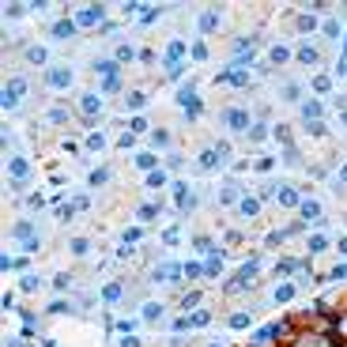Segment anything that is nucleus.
<instances>
[{
	"label": "nucleus",
	"instance_id": "nucleus-17",
	"mask_svg": "<svg viewBox=\"0 0 347 347\" xmlns=\"http://www.w3.org/2000/svg\"><path fill=\"white\" fill-rule=\"evenodd\" d=\"M215 27H219V15H215V12H204V19H200V31L208 34V31H215Z\"/></svg>",
	"mask_w": 347,
	"mask_h": 347
},
{
	"label": "nucleus",
	"instance_id": "nucleus-11",
	"mask_svg": "<svg viewBox=\"0 0 347 347\" xmlns=\"http://www.w3.org/2000/svg\"><path fill=\"white\" fill-rule=\"evenodd\" d=\"M238 211H242V215H245V219H253V215H257V211H260V200H253V196H245V200H242V204H238Z\"/></svg>",
	"mask_w": 347,
	"mask_h": 347
},
{
	"label": "nucleus",
	"instance_id": "nucleus-19",
	"mask_svg": "<svg viewBox=\"0 0 347 347\" xmlns=\"http://www.w3.org/2000/svg\"><path fill=\"white\" fill-rule=\"evenodd\" d=\"M291 298H294V287H291V283L276 287V302H291Z\"/></svg>",
	"mask_w": 347,
	"mask_h": 347
},
{
	"label": "nucleus",
	"instance_id": "nucleus-27",
	"mask_svg": "<svg viewBox=\"0 0 347 347\" xmlns=\"http://www.w3.org/2000/svg\"><path fill=\"white\" fill-rule=\"evenodd\" d=\"M245 325H249V313H234L230 317V329H245Z\"/></svg>",
	"mask_w": 347,
	"mask_h": 347
},
{
	"label": "nucleus",
	"instance_id": "nucleus-32",
	"mask_svg": "<svg viewBox=\"0 0 347 347\" xmlns=\"http://www.w3.org/2000/svg\"><path fill=\"white\" fill-rule=\"evenodd\" d=\"M223 200H227V204H230V200H238V185H227L223 189Z\"/></svg>",
	"mask_w": 347,
	"mask_h": 347
},
{
	"label": "nucleus",
	"instance_id": "nucleus-31",
	"mask_svg": "<svg viewBox=\"0 0 347 347\" xmlns=\"http://www.w3.org/2000/svg\"><path fill=\"white\" fill-rule=\"evenodd\" d=\"M196 302H200V294L192 291V294H185V298H181V310H189V306H196Z\"/></svg>",
	"mask_w": 347,
	"mask_h": 347
},
{
	"label": "nucleus",
	"instance_id": "nucleus-22",
	"mask_svg": "<svg viewBox=\"0 0 347 347\" xmlns=\"http://www.w3.org/2000/svg\"><path fill=\"white\" fill-rule=\"evenodd\" d=\"M279 204L294 208V204H298V192H294V189H283V192H279Z\"/></svg>",
	"mask_w": 347,
	"mask_h": 347
},
{
	"label": "nucleus",
	"instance_id": "nucleus-28",
	"mask_svg": "<svg viewBox=\"0 0 347 347\" xmlns=\"http://www.w3.org/2000/svg\"><path fill=\"white\" fill-rule=\"evenodd\" d=\"M125 106H129V110H140V106H143V94H140V91L129 94V98H125Z\"/></svg>",
	"mask_w": 347,
	"mask_h": 347
},
{
	"label": "nucleus",
	"instance_id": "nucleus-21",
	"mask_svg": "<svg viewBox=\"0 0 347 347\" xmlns=\"http://www.w3.org/2000/svg\"><path fill=\"white\" fill-rule=\"evenodd\" d=\"M325 245H329V238H325V234H313L310 238V253H325Z\"/></svg>",
	"mask_w": 347,
	"mask_h": 347
},
{
	"label": "nucleus",
	"instance_id": "nucleus-4",
	"mask_svg": "<svg viewBox=\"0 0 347 347\" xmlns=\"http://www.w3.org/2000/svg\"><path fill=\"white\" fill-rule=\"evenodd\" d=\"M178 276H185V268H181V264H162V268H155V279H162V283H178Z\"/></svg>",
	"mask_w": 347,
	"mask_h": 347
},
{
	"label": "nucleus",
	"instance_id": "nucleus-15",
	"mask_svg": "<svg viewBox=\"0 0 347 347\" xmlns=\"http://www.w3.org/2000/svg\"><path fill=\"white\" fill-rule=\"evenodd\" d=\"M321 215V204L317 200H302V219H317Z\"/></svg>",
	"mask_w": 347,
	"mask_h": 347
},
{
	"label": "nucleus",
	"instance_id": "nucleus-24",
	"mask_svg": "<svg viewBox=\"0 0 347 347\" xmlns=\"http://www.w3.org/2000/svg\"><path fill=\"white\" fill-rule=\"evenodd\" d=\"M211 317H208V310H200V313H192L189 317V329H200V325H208Z\"/></svg>",
	"mask_w": 347,
	"mask_h": 347
},
{
	"label": "nucleus",
	"instance_id": "nucleus-9",
	"mask_svg": "<svg viewBox=\"0 0 347 347\" xmlns=\"http://www.w3.org/2000/svg\"><path fill=\"white\" fill-rule=\"evenodd\" d=\"M72 83V72L68 68H53L49 72V87H68Z\"/></svg>",
	"mask_w": 347,
	"mask_h": 347
},
{
	"label": "nucleus",
	"instance_id": "nucleus-33",
	"mask_svg": "<svg viewBox=\"0 0 347 347\" xmlns=\"http://www.w3.org/2000/svg\"><path fill=\"white\" fill-rule=\"evenodd\" d=\"M298 31H313V15H302V19H298Z\"/></svg>",
	"mask_w": 347,
	"mask_h": 347
},
{
	"label": "nucleus",
	"instance_id": "nucleus-5",
	"mask_svg": "<svg viewBox=\"0 0 347 347\" xmlns=\"http://www.w3.org/2000/svg\"><path fill=\"white\" fill-rule=\"evenodd\" d=\"M178 98H181V106H185L192 117L200 113V102H196V91H192V87H181V94H178Z\"/></svg>",
	"mask_w": 347,
	"mask_h": 347
},
{
	"label": "nucleus",
	"instance_id": "nucleus-38",
	"mask_svg": "<svg viewBox=\"0 0 347 347\" xmlns=\"http://www.w3.org/2000/svg\"><path fill=\"white\" fill-rule=\"evenodd\" d=\"M343 125H347V110H343Z\"/></svg>",
	"mask_w": 347,
	"mask_h": 347
},
{
	"label": "nucleus",
	"instance_id": "nucleus-13",
	"mask_svg": "<svg viewBox=\"0 0 347 347\" xmlns=\"http://www.w3.org/2000/svg\"><path fill=\"white\" fill-rule=\"evenodd\" d=\"M53 34H57V38H72V34H76V23H72V19H61V23L53 27Z\"/></svg>",
	"mask_w": 347,
	"mask_h": 347
},
{
	"label": "nucleus",
	"instance_id": "nucleus-23",
	"mask_svg": "<svg viewBox=\"0 0 347 347\" xmlns=\"http://www.w3.org/2000/svg\"><path fill=\"white\" fill-rule=\"evenodd\" d=\"M121 294H125V287H121V283H110V287H106V302H117Z\"/></svg>",
	"mask_w": 347,
	"mask_h": 347
},
{
	"label": "nucleus",
	"instance_id": "nucleus-35",
	"mask_svg": "<svg viewBox=\"0 0 347 347\" xmlns=\"http://www.w3.org/2000/svg\"><path fill=\"white\" fill-rule=\"evenodd\" d=\"M121 347H140V340H132V336H129V340H121Z\"/></svg>",
	"mask_w": 347,
	"mask_h": 347
},
{
	"label": "nucleus",
	"instance_id": "nucleus-36",
	"mask_svg": "<svg viewBox=\"0 0 347 347\" xmlns=\"http://www.w3.org/2000/svg\"><path fill=\"white\" fill-rule=\"evenodd\" d=\"M336 249H340V257H347V238H340V245H336Z\"/></svg>",
	"mask_w": 347,
	"mask_h": 347
},
{
	"label": "nucleus",
	"instance_id": "nucleus-30",
	"mask_svg": "<svg viewBox=\"0 0 347 347\" xmlns=\"http://www.w3.org/2000/svg\"><path fill=\"white\" fill-rule=\"evenodd\" d=\"M151 140H155L159 147H166V143H170V136H166V132H162V129H155V132H151Z\"/></svg>",
	"mask_w": 347,
	"mask_h": 347
},
{
	"label": "nucleus",
	"instance_id": "nucleus-8",
	"mask_svg": "<svg viewBox=\"0 0 347 347\" xmlns=\"http://www.w3.org/2000/svg\"><path fill=\"white\" fill-rule=\"evenodd\" d=\"M80 110L87 113V117H94V113H98V110H102V98H98V94H83V102H80Z\"/></svg>",
	"mask_w": 347,
	"mask_h": 347
},
{
	"label": "nucleus",
	"instance_id": "nucleus-7",
	"mask_svg": "<svg viewBox=\"0 0 347 347\" xmlns=\"http://www.w3.org/2000/svg\"><path fill=\"white\" fill-rule=\"evenodd\" d=\"M219 162H223V155H219V147H208L204 155H200V170H215Z\"/></svg>",
	"mask_w": 347,
	"mask_h": 347
},
{
	"label": "nucleus",
	"instance_id": "nucleus-37",
	"mask_svg": "<svg viewBox=\"0 0 347 347\" xmlns=\"http://www.w3.org/2000/svg\"><path fill=\"white\" fill-rule=\"evenodd\" d=\"M340 181H347V166H343V170H340Z\"/></svg>",
	"mask_w": 347,
	"mask_h": 347
},
{
	"label": "nucleus",
	"instance_id": "nucleus-14",
	"mask_svg": "<svg viewBox=\"0 0 347 347\" xmlns=\"http://www.w3.org/2000/svg\"><path fill=\"white\" fill-rule=\"evenodd\" d=\"M298 61H302V64H317L321 57H317V49H313V45H302V49H298Z\"/></svg>",
	"mask_w": 347,
	"mask_h": 347
},
{
	"label": "nucleus",
	"instance_id": "nucleus-12",
	"mask_svg": "<svg viewBox=\"0 0 347 347\" xmlns=\"http://www.w3.org/2000/svg\"><path fill=\"white\" fill-rule=\"evenodd\" d=\"M302 117H306V121H310V117H313V121H321V102L310 98V102L302 106Z\"/></svg>",
	"mask_w": 347,
	"mask_h": 347
},
{
	"label": "nucleus",
	"instance_id": "nucleus-16",
	"mask_svg": "<svg viewBox=\"0 0 347 347\" xmlns=\"http://www.w3.org/2000/svg\"><path fill=\"white\" fill-rule=\"evenodd\" d=\"M159 317H162V306L159 302H147V306H143V321H159Z\"/></svg>",
	"mask_w": 347,
	"mask_h": 347
},
{
	"label": "nucleus",
	"instance_id": "nucleus-2",
	"mask_svg": "<svg viewBox=\"0 0 347 347\" xmlns=\"http://www.w3.org/2000/svg\"><path fill=\"white\" fill-rule=\"evenodd\" d=\"M253 276H257V260H249V264H242V272H238L234 283H227V291H245V287H253Z\"/></svg>",
	"mask_w": 347,
	"mask_h": 347
},
{
	"label": "nucleus",
	"instance_id": "nucleus-3",
	"mask_svg": "<svg viewBox=\"0 0 347 347\" xmlns=\"http://www.w3.org/2000/svg\"><path fill=\"white\" fill-rule=\"evenodd\" d=\"M23 91H27V80H19V76H15V80H8V87H4V110H12Z\"/></svg>",
	"mask_w": 347,
	"mask_h": 347
},
{
	"label": "nucleus",
	"instance_id": "nucleus-18",
	"mask_svg": "<svg viewBox=\"0 0 347 347\" xmlns=\"http://www.w3.org/2000/svg\"><path fill=\"white\" fill-rule=\"evenodd\" d=\"M147 185L151 189H162V185H166V174H162V170H151L147 174Z\"/></svg>",
	"mask_w": 347,
	"mask_h": 347
},
{
	"label": "nucleus",
	"instance_id": "nucleus-10",
	"mask_svg": "<svg viewBox=\"0 0 347 347\" xmlns=\"http://www.w3.org/2000/svg\"><path fill=\"white\" fill-rule=\"evenodd\" d=\"M102 19V8H83L80 15H76V23H83V27H91V23H98Z\"/></svg>",
	"mask_w": 347,
	"mask_h": 347
},
{
	"label": "nucleus",
	"instance_id": "nucleus-34",
	"mask_svg": "<svg viewBox=\"0 0 347 347\" xmlns=\"http://www.w3.org/2000/svg\"><path fill=\"white\" fill-rule=\"evenodd\" d=\"M72 253H80V257L87 253V242H83V238H76V242H72Z\"/></svg>",
	"mask_w": 347,
	"mask_h": 347
},
{
	"label": "nucleus",
	"instance_id": "nucleus-6",
	"mask_svg": "<svg viewBox=\"0 0 347 347\" xmlns=\"http://www.w3.org/2000/svg\"><path fill=\"white\" fill-rule=\"evenodd\" d=\"M8 174H12V181H23L31 166H27V159H8Z\"/></svg>",
	"mask_w": 347,
	"mask_h": 347
},
{
	"label": "nucleus",
	"instance_id": "nucleus-39",
	"mask_svg": "<svg viewBox=\"0 0 347 347\" xmlns=\"http://www.w3.org/2000/svg\"><path fill=\"white\" fill-rule=\"evenodd\" d=\"M211 347H219V343H211Z\"/></svg>",
	"mask_w": 347,
	"mask_h": 347
},
{
	"label": "nucleus",
	"instance_id": "nucleus-1",
	"mask_svg": "<svg viewBox=\"0 0 347 347\" xmlns=\"http://www.w3.org/2000/svg\"><path fill=\"white\" fill-rule=\"evenodd\" d=\"M223 121L230 132H249V110H227Z\"/></svg>",
	"mask_w": 347,
	"mask_h": 347
},
{
	"label": "nucleus",
	"instance_id": "nucleus-20",
	"mask_svg": "<svg viewBox=\"0 0 347 347\" xmlns=\"http://www.w3.org/2000/svg\"><path fill=\"white\" fill-rule=\"evenodd\" d=\"M27 61H31V64H42L45 61V49H42V45H31V49H27Z\"/></svg>",
	"mask_w": 347,
	"mask_h": 347
},
{
	"label": "nucleus",
	"instance_id": "nucleus-26",
	"mask_svg": "<svg viewBox=\"0 0 347 347\" xmlns=\"http://www.w3.org/2000/svg\"><path fill=\"white\" fill-rule=\"evenodd\" d=\"M287 57H291V49H283V45H276V49H272V64H283Z\"/></svg>",
	"mask_w": 347,
	"mask_h": 347
},
{
	"label": "nucleus",
	"instance_id": "nucleus-25",
	"mask_svg": "<svg viewBox=\"0 0 347 347\" xmlns=\"http://www.w3.org/2000/svg\"><path fill=\"white\" fill-rule=\"evenodd\" d=\"M155 215H159V208H155V204H143V208H140V219H143V223H151Z\"/></svg>",
	"mask_w": 347,
	"mask_h": 347
},
{
	"label": "nucleus",
	"instance_id": "nucleus-29",
	"mask_svg": "<svg viewBox=\"0 0 347 347\" xmlns=\"http://www.w3.org/2000/svg\"><path fill=\"white\" fill-rule=\"evenodd\" d=\"M136 166L140 170H151V166H155V155H136Z\"/></svg>",
	"mask_w": 347,
	"mask_h": 347
}]
</instances>
